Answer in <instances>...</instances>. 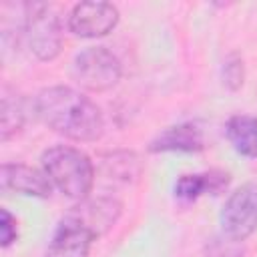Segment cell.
I'll use <instances>...</instances> for the list:
<instances>
[{"label":"cell","instance_id":"obj_3","mask_svg":"<svg viewBox=\"0 0 257 257\" xmlns=\"http://www.w3.org/2000/svg\"><path fill=\"white\" fill-rule=\"evenodd\" d=\"M72 76L82 88L92 92H102L118 82L120 62L110 50L102 46H92L82 50L74 58Z\"/></svg>","mask_w":257,"mask_h":257},{"label":"cell","instance_id":"obj_4","mask_svg":"<svg viewBox=\"0 0 257 257\" xmlns=\"http://www.w3.org/2000/svg\"><path fill=\"white\" fill-rule=\"evenodd\" d=\"M24 34L30 50L42 58L50 60L60 50V24L56 14L46 4H26L24 14Z\"/></svg>","mask_w":257,"mask_h":257},{"label":"cell","instance_id":"obj_11","mask_svg":"<svg viewBox=\"0 0 257 257\" xmlns=\"http://www.w3.org/2000/svg\"><path fill=\"white\" fill-rule=\"evenodd\" d=\"M229 183V173L223 171H209L197 175H183L175 183V195L183 201H195L203 193L219 195Z\"/></svg>","mask_w":257,"mask_h":257},{"label":"cell","instance_id":"obj_12","mask_svg":"<svg viewBox=\"0 0 257 257\" xmlns=\"http://www.w3.org/2000/svg\"><path fill=\"white\" fill-rule=\"evenodd\" d=\"M225 133L237 153L253 159L257 157V116L235 114L227 120Z\"/></svg>","mask_w":257,"mask_h":257},{"label":"cell","instance_id":"obj_5","mask_svg":"<svg viewBox=\"0 0 257 257\" xmlns=\"http://www.w3.org/2000/svg\"><path fill=\"white\" fill-rule=\"evenodd\" d=\"M221 227L235 241L247 239L257 229V185L247 183L233 191L221 211Z\"/></svg>","mask_w":257,"mask_h":257},{"label":"cell","instance_id":"obj_1","mask_svg":"<svg viewBox=\"0 0 257 257\" xmlns=\"http://www.w3.org/2000/svg\"><path fill=\"white\" fill-rule=\"evenodd\" d=\"M34 110L46 126L78 143L96 141L104 128L100 108L70 86L42 88L34 98Z\"/></svg>","mask_w":257,"mask_h":257},{"label":"cell","instance_id":"obj_10","mask_svg":"<svg viewBox=\"0 0 257 257\" xmlns=\"http://www.w3.org/2000/svg\"><path fill=\"white\" fill-rule=\"evenodd\" d=\"M203 133L197 124L193 122H181L175 126L165 128L161 135H157L151 141L149 151L159 153V151H201L203 145Z\"/></svg>","mask_w":257,"mask_h":257},{"label":"cell","instance_id":"obj_8","mask_svg":"<svg viewBox=\"0 0 257 257\" xmlns=\"http://www.w3.org/2000/svg\"><path fill=\"white\" fill-rule=\"evenodd\" d=\"M0 189L44 199L50 195L52 183L48 181L44 171L20 163H4L0 169Z\"/></svg>","mask_w":257,"mask_h":257},{"label":"cell","instance_id":"obj_13","mask_svg":"<svg viewBox=\"0 0 257 257\" xmlns=\"http://www.w3.org/2000/svg\"><path fill=\"white\" fill-rule=\"evenodd\" d=\"M0 122H2V139L4 141L22 126V122H24V108H22L20 98L10 96V94H4L2 96Z\"/></svg>","mask_w":257,"mask_h":257},{"label":"cell","instance_id":"obj_2","mask_svg":"<svg viewBox=\"0 0 257 257\" xmlns=\"http://www.w3.org/2000/svg\"><path fill=\"white\" fill-rule=\"evenodd\" d=\"M42 171L46 173L48 181L66 197L70 199H84L94 181V169L90 159L66 145L52 147L42 155Z\"/></svg>","mask_w":257,"mask_h":257},{"label":"cell","instance_id":"obj_6","mask_svg":"<svg viewBox=\"0 0 257 257\" xmlns=\"http://www.w3.org/2000/svg\"><path fill=\"white\" fill-rule=\"evenodd\" d=\"M118 22V10L110 2H80L68 16V26L76 36L96 38L108 34Z\"/></svg>","mask_w":257,"mask_h":257},{"label":"cell","instance_id":"obj_14","mask_svg":"<svg viewBox=\"0 0 257 257\" xmlns=\"http://www.w3.org/2000/svg\"><path fill=\"white\" fill-rule=\"evenodd\" d=\"M0 233H2V247H8L16 239V235H18L16 219L6 209L0 211Z\"/></svg>","mask_w":257,"mask_h":257},{"label":"cell","instance_id":"obj_9","mask_svg":"<svg viewBox=\"0 0 257 257\" xmlns=\"http://www.w3.org/2000/svg\"><path fill=\"white\" fill-rule=\"evenodd\" d=\"M68 215L80 221L94 237H98L116 223L120 215V203L110 197H98V199L82 201L80 205L72 207Z\"/></svg>","mask_w":257,"mask_h":257},{"label":"cell","instance_id":"obj_7","mask_svg":"<svg viewBox=\"0 0 257 257\" xmlns=\"http://www.w3.org/2000/svg\"><path fill=\"white\" fill-rule=\"evenodd\" d=\"M94 235L74 217L64 215L58 223L44 257H88Z\"/></svg>","mask_w":257,"mask_h":257}]
</instances>
